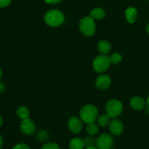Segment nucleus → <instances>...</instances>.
Listing matches in <instances>:
<instances>
[{
  "mask_svg": "<svg viewBox=\"0 0 149 149\" xmlns=\"http://www.w3.org/2000/svg\"><path fill=\"white\" fill-rule=\"evenodd\" d=\"M45 22L51 27H58L63 24L65 17L63 14L58 10H50L44 16Z\"/></svg>",
  "mask_w": 149,
  "mask_h": 149,
  "instance_id": "obj_1",
  "label": "nucleus"
},
{
  "mask_svg": "<svg viewBox=\"0 0 149 149\" xmlns=\"http://www.w3.org/2000/svg\"><path fill=\"white\" fill-rule=\"evenodd\" d=\"M80 117L85 124L93 123L97 118V109L93 105H86L80 111Z\"/></svg>",
  "mask_w": 149,
  "mask_h": 149,
  "instance_id": "obj_2",
  "label": "nucleus"
},
{
  "mask_svg": "<svg viewBox=\"0 0 149 149\" xmlns=\"http://www.w3.org/2000/svg\"><path fill=\"white\" fill-rule=\"evenodd\" d=\"M79 27L80 31L86 36H93L95 32V23L94 19L91 16L83 17L80 20Z\"/></svg>",
  "mask_w": 149,
  "mask_h": 149,
  "instance_id": "obj_3",
  "label": "nucleus"
},
{
  "mask_svg": "<svg viewBox=\"0 0 149 149\" xmlns=\"http://www.w3.org/2000/svg\"><path fill=\"white\" fill-rule=\"evenodd\" d=\"M110 64V57L102 54L95 58L93 61V69L97 73H103L107 71Z\"/></svg>",
  "mask_w": 149,
  "mask_h": 149,
  "instance_id": "obj_4",
  "label": "nucleus"
},
{
  "mask_svg": "<svg viewBox=\"0 0 149 149\" xmlns=\"http://www.w3.org/2000/svg\"><path fill=\"white\" fill-rule=\"evenodd\" d=\"M123 111V105L118 100H110L106 105V113L111 118H116L121 115Z\"/></svg>",
  "mask_w": 149,
  "mask_h": 149,
  "instance_id": "obj_5",
  "label": "nucleus"
},
{
  "mask_svg": "<svg viewBox=\"0 0 149 149\" xmlns=\"http://www.w3.org/2000/svg\"><path fill=\"white\" fill-rule=\"evenodd\" d=\"M113 138L110 134H102L96 141L97 149H111L113 146Z\"/></svg>",
  "mask_w": 149,
  "mask_h": 149,
  "instance_id": "obj_6",
  "label": "nucleus"
},
{
  "mask_svg": "<svg viewBox=\"0 0 149 149\" xmlns=\"http://www.w3.org/2000/svg\"><path fill=\"white\" fill-rule=\"evenodd\" d=\"M68 127L69 130L72 133H79L82 130V122H81V119H79V118L76 117V116L71 117L68 120Z\"/></svg>",
  "mask_w": 149,
  "mask_h": 149,
  "instance_id": "obj_7",
  "label": "nucleus"
},
{
  "mask_svg": "<svg viewBox=\"0 0 149 149\" xmlns=\"http://www.w3.org/2000/svg\"><path fill=\"white\" fill-rule=\"evenodd\" d=\"M20 130L23 134L27 135H31L34 132L36 127H35V125L30 119H26L22 121L21 124H20Z\"/></svg>",
  "mask_w": 149,
  "mask_h": 149,
  "instance_id": "obj_8",
  "label": "nucleus"
},
{
  "mask_svg": "<svg viewBox=\"0 0 149 149\" xmlns=\"http://www.w3.org/2000/svg\"><path fill=\"white\" fill-rule=\"evenodd\" d=\"M111 84V79L109 75L103 74L96 79L95 85L100 90H106Z\"/></svg>",
  "mask_w": 149,
  "mask_h": 149,
  "instance_id": "obj_9",
  "label": "nucleus"
},
{
  "mask_svg": "<svg viewBox=\"0 0 149 149\" xmlns=\"http://www.w3.org/2000/svg\"><path fill=\"white\" fill-rule=\"evenodd\" d=\"M109 130L111 134L114 135H119L123 132L124 125L120 120L114 119L111 120L109 124Z\"/></svg>",
  "mask_w": 149,
  "mask_h": 149,
  "instance_id": "obj_10",
  "label": "nucleus"
},
{
  "mask_svg": "<svg viewBox=\"0 0 149 149\" xmlns=\"http://www.w3.org/2000/svg\"><path fill=\"white\" fill-rule=\"evenodd\" d=\"M130 106L136 111L142 110L144 109L146 105V101L141 97H134L130 100Z\"/></svg>",
  "mask_w": 149,
  "mask_h": 149,
  "instance_id": "obj_11",
  "label": "nucleus"
},
{
  "mask_svg": "<svg viewBox=\"0 0 149 149\" xmlns=\"http://www.w3.org/2000/svg\"><path fill=\"white\" fill-rule=\"evenodd\" d=\"M125 16H126L127 20L130 23H134L138 17V11L134 7H129L126 10Z\"/></svg>",
  "mask_w": 149,
  "mask_h": 149,
  "instance_id": "obj_12",
  "label": "nucleus"
},
{
  "mask_svg": "<svg viewBox=\"0 0 149 149\" xmlns=\"http://www.w3.org/2000/svg\"><path fill=\"white\" fill-rule=\"evenodd\" d=\"M97 49L101 54L107 55L108 53L110 52L111 49V45L107 41L102 40L97 44Z\"/></svg>",
  "mask_w": 149,
  "mask_h": 149,
  "instance_id": "obj_13",
  "label": "nucleus"
},
{
  "mask_svg": "<svg viewBox=\"0 0 149 149\" xmlns=\"http://www.w3.org/2000/svg\"><path fill=\"white\" fill-rule=\"evenodd\" d=\"M84 146H85L84 141L79 138H73L69 143L70 149H84Z\"/></svg>",
  "mask_w": 149,
  "mask_h": 149,
  "instance_id": "obj_14",
  "label": "nucleus"
},
{
  "mask_svg": "<svg viewBox=\"0 0 149 149\" xmlns=\"http://www.w3.org/2000/svg\"><path fill=\"white\" fill-rule=\"evenodd\" d=\"M106 13L102 8H95L90 12V16L94 20H101L104 18Z\"/></svg>",
  "mask_w": 149,
  "mask_h": 149,
  "instance_id": "obj_15",
  "label": "nucleus"
},
{
  "mask_svg": "<svg viewBox=\"0 0 149 149\" xmlns=\"http://www.w3.org/2000/svg\"><path fill=\"white\" fill-rule=\"evenodd\" d=\"M29 110L26 106H20L17 109V115L20 119L24 120V119H29Z\"/></svg>",
  "mask_w": 149,
  "mask_h": 149,
  "instance_id": "obj_16",
  "label": "nucleus"
},
{
  "mask_svg": "<svg viewBox=\"0 0 149 149\" xmlns=\"http://www.w3.org/2000/svg\"><path fill=\"white\" fill-rule=\"evenodd\" d=\"M110 116L106 114H102L97 118V122L100 127H106L110 124Z\"/></svg>",
  "mask_w": 149,
  "mask_h": 149,
  "instance_id": "obj_17",
  "label": "nucleus"
},
{
  "mask_svg": "<svg viewBox=\"0 0 149 149\" xmlns=\"http://www.w3.org/2000/svg\"><path fill=\"white\" fill-rule=\"evenodd\" d=\"M87 132H88L90 135H94L97 133L98 132V127L97 125L93 122V123L87 124Z\"/></svg>",
  "mask_w": 149,
  "mask_h": 149,
  "instance_id": "obj_18",
  "label": "nucleus"
},
{
  "mask_svg": "<svg viewBox=\"0 0 149 149\" xmlns=\"http://www.w3.org/2000/svg\"><path fill=\"white\" fill-rule=\"evenodd\" d=\"M122 57L119 53H116V52H115V53H113L110 56L111 63L112 64L119 63L122 61Z\"/></svg>",
  "mask_w": 149,
  "mask_h": 149,
  "instance_id": "obj_19",
  "label": "nucleus"
},
{
  "mask_svg": "<svg viewBox=\"0 0 149 149\" xmlns=\"http://www.w3.org/2000/svg\"><path fill=\"white\" fill-rule=\"evenodd\" d=\"M41 149H61L59 145L55 143H47L45 144Z\"/></svg>",
  "mask_w": 149,
  "mask_h": 149,
  "instance_id": "obj_20",
  "label": "nucleus"
},
{
  "mask_svg": "<svg viewBox=\"0 0 149 149\" xmlns=\"http://www.w3.org/2000/svg\"><path fill=\"white\" fill-rule=\"evenodd\" d=\"M47 138H48L47 134L45 132H43V131H42V132H39V134H38V135H37V138L39 140V141H42V142H43L44 141H45V140L47 139Z\"/></svg>",
  "mask_w": 149,
  "mask_h": 149,
  "instance_id": "obj_21",
  "label": "nucleus"
},
{
  "mask_svg": "<svg viewBox=\"0 0 149 149\" xmlns=\"http://www.w3.org/2000/svg\"><path fill=\"white\" fill-rule=\"evenodd\" d=\"M13 149H31L30 147L25 143H18L15 146Z\"/></svg>",
  "mask_w": 149,
  "mask_h": 149,
  "instance_id": "obj_22",
  "label": "nucleus"
},
{
  "mask_svg": "<svg viewBox=\"0 0 149 149\" xmlns=\"http://www.w3.org/2000/svg\"><path fill=\"white\" fill-rule=\"evenodd\" d=\"M12 0H0V7H6L11 3Z\"/></svg>",
  "mask_w": 149,
  "mask_h": 149,
  "instance_id": "obj_23",
  "label": "nucleus"
},
{
  "mask_svg": "<svg viewBox=\"0 0 149 149\" xmlns=\"http://www.w3.org/2000/svg\"><path fill=\"white\" fill-rule=\"evenodd\" d=\"M61 1L62 0H45V2L48 3V4H57Z\"/></svg>",
  "mask_w": 149,
  "mask_h": 149,
  "instance_id": "obj_24",
  "label": "nucleus"
},
{
  "mask_svg": "<svg viewBox=\"0 0 149 149\" xmlns=\"http://www.w3.org/2000/svg\"><path fill=\"white\" fill-rule=\"evenodd\" d=\"M84 143H85V145H88V143H90V145H91L92 143H93V142H92V140L90 139V138H86L85 140H84Z\"/></svg>",
  "mask_w": 149,
  "mask_h": 149,
  "instance_id": "obj_25",
  "label": "nucleus"
},
{
  "mask_svg": "<svg viewBox=\"0 0 149 149\" xmlns=\"http://www.w3.org/2000/svg\"><path fill=\"white\" fill-rule=\"evenodd\" d=\"M4 89H5V87H4V84L2 82H0V93H2L4 90Z\"/></svg>",
  "mask_w": 149,
  "mask_h": 149,
  "instance_id": "obj_26",
  "label": "nucleus"
},
{
  "mask_svg": "<svg viewBox=\"0 0 149 149\" xmlns=\"http://www.w3.org/2000/svg\"><path fill=\"white\" fill-rule=\"evenodd\" d=\"M3 142H4V141H3V138H2V136L0 135V149H1V147H2Z\"/></svg>",
  "mask_w": 149,
  "mask_h": 149,
  "instance_id": "obj_27",
  "label": "nucleus"
},
{
  "mask_svg": "<svg viewBox=\"0 0 149 149\" xmlns=\"http://www.w3.org/2000/svg\"><path fill=\"white\" fill-rule=\"evenodd\" d=\"M2 124H3V119H2V117L1 116V115H0V127H1Z\"/></svg>",
  "mask_w": 149,
  "mask_h": 149,
  "instance_id": "obj_28",
  "label": "nucleus"
},
{
  "mask_svg": "<svg viewBox=\"0 0 149 149\" xmlns=\"http://www.w3.org/2000/svg\"><path fill=\"white\" fill-rule=\"evenodd\" d=\"M86 149H97V148H95V147H93V146H88Z\"/></svg>",
  "mask_w": 149,
  "mask_h": 149,
  "instance_id": "obj_29",
  "label": "nucleus"
},
{
  "mask_svg": "<svg viewBox=\"0 0 149 149\" xmlns=\"http://www.w3.org/2000/svg\"><path fill=\"white\" fill-rule=\"evenodd\" d=\"M146 103H147V105H148V107L149 108V95L148 96V97H147Z\"/></svg>",
  "mask_w": 149,
  "mask_h": 149,
  "instance_id": "obj_30",
  "label": "nucleus"
},
{
  "mask_svg": "<svg viewBox=\"0 0 149 149\" xmlns=\"http://www.w3.org/2000/svg\"><path fill=\"white\" fill-rule=\"evenodd\" d=\"M146 31L148 32V33L149 34V23L147 25V26H146Z\"/></svg>",
  "mask_w": 149,
  "mask_h": 149,
  "instance_id": "obj_31",
  "label": "nucleus"
},
{
  "mask_svg": "<svg viewBox=\"0 0 149 149\" xmlns=\"http://www.w3.org/2000/svg\"><path fill=\"white\" fill-rule=\"evenodd\" d=\"M1 77H2V71H1V70L0 69V79H1Z\"/></svg>",
  "mask_w": 149,
  "mask_h": 149,
  "instance_id": "obj_32",
  "label": "nucleus"
}]
</instances>
